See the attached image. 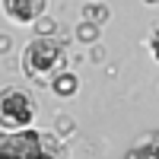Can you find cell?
<instances>
[{"instance_id":"obj_1","label":"cell","mask_w":159,"mask_h":159,"mask_svg":"<svg viewBox=\"0 0 159 159\" xmlns=\"http://www.w3.org/2000/svg\"><path fill=\"white\" fill-rule=\"evenodd\" d=\"M22 70L29 80H48L51 73H61L64 70V48L54 42V38H35V42L25 48V54H22Z\"/></svg>"},{"instance_id":"obj_2","label":"cell","mask_w":159,"mask_h":159,"mask_svg":"<svg viewBox=\"0 0 159 159\" xmlns=\"http://www.w3.org/2000/svg\"><path fill=\"white\" fill-rule=\"evenodd\" d=\"M35 99L29 92H22L16 86L10 89H0V127L3 130H19V127H29L35 121Z\"/></svg>"},{"instance_id":"obj_3","label":"cell","mask_w":159,"mask_h":159,"mask_svg":"<svg viewBox=\"0 0 159 159\" xmlns=\"http://www.w3.org/2000/svg\"><path fill=\"white\" fill-rule=\"evenodd\" d=\"M0 159H45L38 130H0Z\"/></svg>"},{"instance_id":"obj_4","label":"cell","mask_w":159,"mask_h":159,"mask_svg":"<svg viewBox=\"0 0 159 159\" xmlns=\"http://www.w3.org/2000/svg\"><path fill=\"white\" fill-rule=\"evenodd\" d=\"M3 13L13 22H35L45 13V0H3Z\"/></svg>"},{"instance_id":"obj_5","label":"cell","mask_w":159,"mask_h":159,"mask_svg":"<svg viewBox=\"0 0 159 159\" xmlns=\"http://www.w3.org/2000/svg\"><path fill=\"white\" fill-rule=\"evenodd\" d=\"M51 86H54L57 96L67 99V96H73V92H76V76H73V73H67V70H61V73L54 76V83H51Z\"/></svg>"},{"instance_id":"obj_6","label":"cell","mask_w":159,"mask_h":159,"mask_svg":"<svg viewBox=\"0 0 159 159\" xmlns=\"http://www.w3.org/2000/svg\"><path fill=\"white\" fill-rule=\"evenodd\" d=\"M42 147H45V159H67V153H64V147L51 137V134H42Z\"/></svg>"},{"instance_id":"obj_7","label":"cell","mask_w":159,"mask_h":159,"mask_svg":"<svg viewBox=\"0 0 159 159\" xmlns=\"http://www.w3.org/2000/svg\"><path fill=\"white\" fill-rule=\"evenodd\" d=\"M83 16H86L89 22H102L105 16H108V10H105V7H96V3H92V7H83Z\"/></svg>"},{"instance_id":"obj_8","label":"cell","mask_w":159,"mask_h":159,"mask_svg":"<svg viewBox=\"0 0 159 159\" xmlns=\"http://www.w3.org/2000/svg\"><path fill=\"white\" fill-rule=\"evenodd\" d=\"M76 35L83 38V42H92V38H96V22H80Z\"/></svg>"},{"instance_id":"obj_9","label":"cell","mask_w":159,"mask_h":159,"mask_svg":"<svg viewBox=\"0 0 159 159\" xmlns=\"http://www.w3.org/2000/svg\"><path fill=\"white\" fill-rule=\"evenodd\" d=\"M38 32H42V35H51V32H54V22H38Z\"/></svg>"},{"instance_id":"obj_10","label":"cell","mask_w":159,"mask_h":159,"mask_svg":"<svg viewBox=\"0 0 159 159\" xmlns=\"http://www.w3.org/2000/svg\"><path fill=\"white\" fill-rule=\"evenodd\" d=\"M10 45H13L10 38H7V35H0V54H7V51H10Z\"/></svg>"},{"instance_id":"obj_11","label":"cell","mask_w":159,"mask_h":159,"mask_svg":"<svg viewBox=\"0 0 159 159\" xmlns=\"http://www.w3.org/2000/svg\"><path fill=\"white\" fill-rule=\"evenodd\" d=\"M153 54H156V61H159V35L153 38Z\"/></svg>"},{"instance_id":"obj_12","label":"cell","mask_w":159,"mask_h":159,"mask_svg":"<svg viewBox=\"0 0 159 159\" xmlns=\"http://www.w3.org/2000/svg\"><path fill=\"white\" fill-rule=\"evenodd\" d=\"M137 159H156V156H150V153H143V156H137Z\"/></svg>"}]
</instances>
